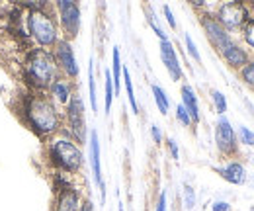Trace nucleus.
<instances>
[{
  "label": "nucleus",
  "instance_id": "obj_1",
  "mask_svg": "<svg viewBox=\"0 0 254 211\" xmlns=\"http://www.w3.org/2000/svg\"><path fill=\"white\" fill-rule=\"evenodd\" d=\"M22 121L39 139L49 141L63 129V114L47 92L28 90L22 96Z\"/></svg>",
  "mask_w": 254,
  "mask_h": 211
},
{
  "label": "nucleus",
  "instance_id": "obj_2",
  "mask_svg": "<svg viewBox=\"0 0 254 211\" xmlns=\"http://www.w3.org/2000/svg\"><path fill=\"white\" fill-rule=\"evenodd\" d=\"M22 74H24L28 88L33 92H47L49 86L61 76L53 51L41 49V47H30L24 53Z\"/></svg>",
  "mask_w": 254,
  "mask_h": 211
},
{
  "label": "nucleus",
  "instance_id": "obj_3",
  "mask_svg": "<svg viewBox=\"0 0 254 211\" xmlns=\"http://www.w3.org/2000/svg\"><path fill=\"white\" fill-rule=\"evenodd\" d=\"M47 160L55 172H64L68 176H74L82 170L84 164V152L80 145H76L68 133L61 129L55 137L47 141Z\"/></svg>",
  "mask_w": 254,
  "mask_h": 211
},
{
  "label": "nucleus",
  "instance_id": "obj_4",
  "mask_svg": "<svg viewBox=\"0 0 254 211\" xmlns=\"http://www.w3.org/2000/svg\"><path fill=\"white\" fill-rule=\"evenodd\" d=\"M26 30L30 39L35 43V47H41V49H53L63 39L55 12H53V2L45 10L26 12Z\"/></svg>",
  "mask_w": 254,
  "mask_h": 211
},
{
  "label": "nucleus",
  "instance_id": "obj_5",
  "mask_svg": "<svg viewBox=\"0 0 254 211\" xmlns=\"http://www.w3.org/2000/svg\"><path fill=\"white\" fill-rule=\"evenodd\" d=\"M64 131L76 145H84L88 141V127H86V112H84V100L78 92L72 94L70 102L64 108Z\"/></svg>",
  "mask_w": 254,
  "mask_h": 211
},
{
  "label": "nucleus",
  "instance_id": "obj_6",
  "mask_svg": "<svg viewBox=\"0 0 254 211\" xmlns=\"http://www.w3.org/2000/svg\"><path fill=\"white\" fill-rule=\"evenodd\" d=\"M53 12H55V18H57V24H59V31H61V37L66 41H72L78 31H80V4L78 2H72V0H57L53 4Z\"/></svg>",
  "mask_w": 254,
  "mask_h": 211
},
{
  "label": "nucleus",
  "instance_id": "obj_7",
  "mask_svg": "<svg viewBox=\"0 0 254 211\" xmlns=\"http://www.w3.org/2000/svg\"><path fill=\"white\" fill-rule=\"evenodd\" d=\"M215 20L221 24L227 31L243 30V26L251 20V8L249 4L241 2V0H231V2H223L219 8L215 10Z\"/></svg>",
  "mask_w": 254,
  "mask_h": 211
},
{
  "label": "nucleus",
  "instance_id": "obj_8",
  "mask_svg": "<svg viewBox=\"0 0 254 211\" xmlns=\"http://www.w3.org/2000/svg\"><path fill=\"white\" fill-rule=\"evenodd\" d=\"M51 51H53V57H55V63H57L59 74L68 78L70 82L74 78H78L80 69H78V61H76V55H74V49H72V41L61 39Z\"/></svg>",
  "mask_w": 254,
  "mask_h": 211
},
{
  "label": "nucleus",
  "instance_id": "obj_9",
  "mask_svg": "<svg viewBox=\"0 0 254 211\" xmlns=\"http://www.w3.org/2000/svg\"><path fill=\"white\" fill-rule=\"evenodd\" d=\"M199 24H201V28L205 31V37L209 39V43H211L219 53H221L223 49H227L231 43H235V41H233V35L215 20V16H213L211 12H201Z\"/></svg>",
  "mask_w": 254,
  "mask_h": 211
},
{
  "label": "nucleus",
  "instance_id": "obj_10",
  "mask_svg": "<svg viewBox=\"0 0 254 211\" xmlns=\"http://www.w3.org/2000/svg\"><path fill=\"white\" fill-rule=\"evenodd\" d=\"M215 145L223 156H233L239 149L237 131H235L233 123L225 116H219V120L215 123Z\"/></svg>",
  "mask_w": 254,
  "mask_h": 211
},
{
  "label": "nucleus",
  "instance_id": "obj_11",
  "mask_svg": "<svg viewBox=\"0 0 254 211\" xmlns=\"http://www.w3.org/2000/svg\"><path fill=\"white\" fill-rule=\"evenodd\" d=\"M88 156H90L92 176L100 190V200H102V204H106V182L102 178V151H100V137H98L96 129L88 133Z\"/></svg>",
  "mask_w": 254,
  "mask_h": 211
},
{
  "label": "nucleus",
  "instance_id": "obj_12",
  "mask_svg": "<svg viewBox=\"0 0 254 211\" xmlns=\"http://www.w3.org/2000/svg\"><path fill=\"white\" fill-rule=\"evenodd\" d=\"M159 53H160V61L166 69V72L170 74V78L174 82H180L184 80V69L180 65V59H178V53L174 49V43L170 39H164L159 43Z\"/></svg>",
  "mask_w": 254,
  "mask_h": 211
},
{
  "label": "nucleus",
  "instance_id": "obj_13",
  "mask_svg": "<svg viewBox=\"0 0 254 211\" xmlns=\"http://www.w3.org/2000/svg\"><path fill=\"white\" fill-rule=\"evenodd\" d=\"M82 192L72 184L68 188L57 190L55 192V202H53V211H78L82 206Z\"/></svg>",
  "mask_w": 254,
  "mask_h": 211
},
{
  "label": "nucleus",
  "instance_id": "obj_14",
  "mask_svg": "<svg viewBox=\"0 0 254 211\" xmlns=\"http://www.w3.org/2000/svg\"><path fill=\"white\" fill-rule=\"evenodd\" d=\"M72 94H74L72 82H70L68 78H64V76H59V78L49 86V90H47V96L55 102L57 108H66V104L70 102Z\"/></svg>",
  "mask_w": 254,
  "mask_h": 211
},
{
  "label": "nucleus",
  "instance_id": "obj_15",
  "mask_svg": "<svg viewBox=\"0 0 254 211\" xmlns=\"http://www.w3.org/2000/svg\"><path fill=\"white\" fill-rule=\"evenodd\" d=\"M215 172L233 186H243L247 182V168L239 160H231L225 166H215Z\"/></svg>",
  "mask_w": 254,
  "mask_h": 211
},
{
  "label": "nucleus",
  "instance_id": "obj_16",
  "mask_svg": "<svg viewBox=\"0 0 254 211\" xmlns=\"http://www.w3.org/2000/svg\"><path fill=\"white\" fill-rule=\"evenodd\" d=\"M180 104L186 108V112L190 114L191 123H199L201 121V114H199V100H197V94L191 88L190 84H182L180 86Z\"/></svg>",
  "mask_w": 254,
  "mask_h": 211
},
{
  "label": "nucleus",
  "instance_id": "obj_17",
  "mask_svg": "<svg viewBox=\"0 0 254 211\" xmlns=\"http://www.w3.org/2000/svg\"><path fill=\"white\" fill-rule=\"evenodd\" d=\"M223 57V61L231 67V69H243V67H247L249 65V61H251V55H249V51L247 49H243L241 45H237V43H231L227 49H223L221 53H219Z\"/></svg>",
  "mask_w": 254,
  "mask_h": 211
},
{
  "label": "nucleus",
  "instance_id": "obj_18",
  "mask_svg": "<svg viewBox=\"0 0 254 211\" xmlns=\"http://www.w3.org/2000/svg\"><path fill=\"white\" fill-rule=\"evenodd\" d=\"M110 72H112V82H114V94L120 96V90H122V72H124L120 47H114V51H112V70Z\"/></svg>",
  "mask_w": 254,
  "mask_h": 211
},
{
  "label": "nucleus",
  "instance_id": "obj_19",
  "mask_svg": "<svg viewBox=\"0 0 254 211\" xmlns=\"http://www.w3.org/2000/svg\"><path fill=\"white\" fill-rule=\"evenodd\" d=\"M114 98H116V94H114L112 72L106 69V72H104V112H106V114H110L112 104H114Z\"/></svg>",
  "mask_w": 254,
  "mask_h": 211
},
{
  "label": "nucleus",
  "instance_id": "obj_20",
  "mask_svg": "<svg viewBox=\"0 0 254 211\" xmlns=\"http://www.w3.org/2000/svg\"><path fill=\"white\" fill-rule=\"evenodd\" d=\"M145 14H147V22H149V28L155 31V35L159 37L160 41H164V39H170V37H168V33L162 30L159 18H157V12L153 10V6H145Z\"/></svg>",
  "mask_w": 254,
  "mask_h": 211
},
{
  "label": "nucleus",
  "instance_id": "obj_21",
  "mask_svg": "<svg viewBox=\"0 0 254 211\" xmlns=\"http://www.w3.org/2000/svg\"><path fill=\"white\" fill-rule=\"evenodd\" d=\"M151 90H153V98H155V104H157L159 112L162 116H166L168 110H170V98H168V94L164 92V88H160L159 84H153Z\"/></svg>",
  "mask_w": 254,
  "mask_h": 211
},
{
  "label": "nucleus",
  "instance_id": "obj_22",
  "mask_svg": "<svg viewBox=\"0 0 254 211\" xmlns=\"http://www.w3.org/2000/svg\"><path fill=\"white\" fill-rule=\"evenodd\" d=\"M122 78H124V84H126L127 92V100H129V106L133 110V116H139V104H137V98H135V90H133V80H131V74L124 67V72H122Z\"/></svg>",
  "mask_w": 254,
  "mask_h": 211
},
{
  "label": "nucleus",
  "instance_id": "obj_23",
  "mask_svg": "<svg viewBox=\"0 0 254 211\" xmlns=\"http://www.w3.org/2000/svg\"><path fill=\"white\" fill-rule=\"evenodd\" d=\"M88 98H90V108L92 112H98V92H96V78H94V61L90 59L88 67Z\"/></svg>",
  "mask_w": 254,
  "mask_h": 211
},
{
  "label": "nucleus",
  "instance_id": "obj_24",
  "mask_svg": "<svg viewBox=\"0 0 254 211\" xmlns=\"http://www.w3.org/2000/svg\"><path fill=\"white\" fill-rule=\"evenodd\" d=\"M209 96H211V102H213L215 112H217L219 116H225V112H227V98H225V94L213 88V90L209 92Z\"/></svg>",
  "mask_w": 254,
  "mask_h": 211
},
{
  "label": "nucleus",
  "instance_id": "obj_25",
  "mask_svg": "<svg viewBox=\"0 0 254 211\" xmlns=\"http://www.w3.org/2000/svg\"><path fill=\"white\" fill-rule=\"evenodd\" d=\"M239 143L247 145V147H254V131L249 129L247 125H239V133H237Z\"/></svg>",
  "mask_w": 254,
  "mask_h": 211
},
{
  "label": "nucleus",
  "instance_id": "obj_26",
  "mask_svg": "<svg viewBox=\"0 0 254 211\" xmlns=\"http://www.w3.org/2000/svg\"><path fill=\"white\" fill-rule=\"evenodd\" d=\"M184 45H186V51H188V55H190L191 59L195 61L197 65H201V55H199L197 45H195V41L191 39L190 33H184Z\"/></svg>",
  "mask_w": 254,
  "mask_h": 211
},
{
  "label": "nucleus",
  "instance_id": "obj_27",
  "mask_svg": "<svg viewBox=\"0 0 254 211\" xmlns=\"http://www.w3.org/2000/svg\"><path fill=\"white\" fill-rule=\"evenodd\" d=\"M243 39H245V43L254 51V16H251V20L243 26Z\"/></svg>",
  "mask_w": 254,
  "mask_h": 211
},
{
  "label": "nucleus",
  "instance_id": "obj_28",
  "mask_svg": "<svg viewBox=\"0 0 254 211\" xmlns=\"http://www.w3.org/2000/svg\"><path fill=\"white\" fill-rule=\"evenodd\" d=\"M239 72H241L243 82H245V84H249V86L254 90V61H249V65H247V67H243Z\"/></svg>",
  "mask_w": 254,
  "mask_h": 211
},
{
  "label": "nucleus",
  "instance_id": "obj_29",
  "mask_svg": "<svg viewBox=\"0 0 254 211\" xmlns=\"http://www.w3.org/2000/svg\"><path fill=\"white\" fill-rule=\"evenodd\" d=\"M195 202H197V198H195V190L188 186V184H184V208L188 211H191L195 208Z\"/></svg>",
  "mask_w": 254,
  "mask_h": 211
},
{
  "label": "nucleus",
  "instance_id": "obj_30",
  "mask_svg": "<svg viewBox=\"0 0 254 211\" xmlns=\"http://www.w3.org/2000/svg\"><path fill=\"white\" fill-rule=\"evenodd\" d=\"M176 121H178L180 125H184V127H191V125H193V123H191L190 114L186 112V108H184L182 104L176 106Z\"/></svg>",
  "mask_w": 254,
  "mask_h": 211
},
{
  "label": "nucleus",
  "instance_id": "obj_31",
  "mask_svg": "<svg viewBox=\"0 0 254 211\" xmlns=\"http://www.w3.org/2000/svg\"><path fill=\"white\" fill-rule=\"evenodd\" d=\"M162 14H164V20H166V24L170 26V30H176V28H178V24H176V18H174L172 8H170L168 4H164V6H162Z\"/></svg>",
  "mask_w": 254,
  "mask_h": 211
},
{
  "label": "nucleus",
  "instance_id": "obj_32",
  "mask_svg": "<svg viewBox=\"0 0 254 211\" xmlns=\"http://www.w3.org/2000/svg\"><path fill=\"white\" fill-rule=\"evenodd\" d=\"M155 211H168V200H166V192H160L159 200H157V206Z\"/></svg>",
  "mask_w": 254,
  "mask_h": 211
},
{
  "label": "nucleus",
  "instance_id": "obj_33",
  "mask_svg": "<svg viewBox=\"0 0 254 211\" xmlns=\"http://www.w3.org/2000/svg\"><path fill=\"white\" fill-rule=\"evenodd\" d=\"M166 145H168V151H170V154H172V158H174V160H178V158H180L178 143H176L174 139H168V141H166Z\"/></svg>",
  "mask_w": 254,
  "mask_h": 211
},
{
  "label": "nucleus",
  "instance_id": "obj_34",
  "mask_svg": "<svg viewBox=\"0 0 254 211\" xmlns=\"http://www.w3.org/2000/svg\"><path fill=\"white\" fill-rule=\"evenodd\" d=\"M231 210H233L231 204H229V202H223V200L211 204V211H231Z\"/></svg>",
  "mask_w": 254,
  "mask_h": 211
},
{
  "label": "nucleus",
  "instance_id": "obj_35",
  "mask_svg": "<svg viewBox=\"0 0 254 211\" xmlns=\"http://www.w3.org/2000/svg\"><path fill=\"white\" fill-rule=\"evenodd\" d=\"M151 137H153V141L160 145L162 143V131H160L159 125H151Z\"/></svg>",
  "mask_w": 254,
  "mask_h": 211
},
{
  "label": "nucleus",
  "instance_id": "obj_36",
  "mask_svg": "<svg viewBox=\"0 0 254 211\" xmlns=\"http://www.w3.org/2000/svg\"><path fill=\"white\" fill-rule=\"evenodd\" d=\"M78 211H96L94 210V204H92V200L84 198V200H82V206H80V210H78Z\"/></svg>",
  "mask_w": 254,
  "mask_h": 211
},
{
  "label": "nucleus",
  "instance_id": "obj_37",
  "mask_svg": "<svg viewBox=\"0 0 254 211\" xmlns=\"http://www.w3.org/2000/svg\"><path fill=\"white\" fill-rule=\"evenodd\" d=\"M251 211H254V206H253V208H251Z\"/></svg>",
  "mask_w": 254,
  "mask_h": 211
}]
</instances>
